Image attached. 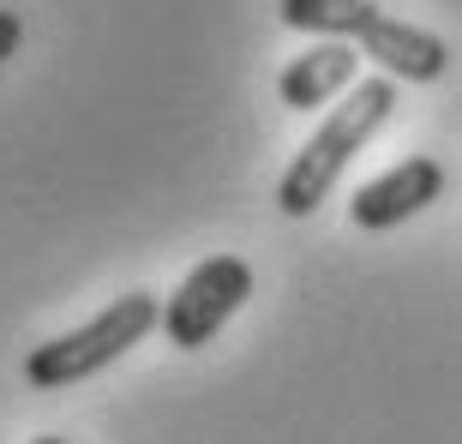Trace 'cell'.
I'll return each mask as SVG.
<instances>
[{
    "label": "cell",
    "instance_id": "5b68a950",
    "mask_svg": "<svg viewBox=\"0 0 462 444\" xmlns=\"http://www.w3.org/2000/svg\"><path fill=\"white\" fill-rule=\"evenodd\" d=\"M360 85V49L355 42H312L307 54H294L282 79H276V97L289 108H319L337 103Z\"/></svg>",
    "mask_w": 462,
    "mask_h": 444
},
{
    "label": "cell",
    "instance_id": "7a4b0ae2",
    "mask_svg": "<svg viewBox=\"0 0 462 444\" xmlns=\"http://www.w3.org/2000/svg\"><path fill=\"white\" fill-rule=\"evenodd\" d=\"M156 325H162V301H156L151 289L120 294V301H108L90 325L36 342L31 355H24V384H31V391H67L79 378H97L103 366L126 360V348H138Z\"/></svg>",
    "mask_w": 462,
    "mask_h": 444
},
{
    "label": "cell",
    "instance_id": "52a82bcc",
    "mask_svg": "<svg viewBox=\"0 0 462 444\" xmlns=\"http://www.w3.org/2000/svg\"><path fill=\"white\" fill-rule=\"evenodd\" d=\"M31 444H67V439H31Z\"/></svg>",
    "mask_w": 462,
    "mask_h": 444
},
{
    "label": "cell",
    "instance_id": "6da1fadb",
    "mask_svg": "<svg viewBox=\"0 0 462 444\" xmlns=\"http://www.w3.org/2000/svg\"><path fill=\"white\" fill-rule=\"evenodd\" d=\"M391 108H396V79H384V72L378 79H360L343 103H330V115L319 120V133L294 151V162L276 180V210L282 217H312L330 199V187L343 180V169L373 144L378 126L391 120Z\"/></svg>",
    "mask_w": 462,
    "mask_h": 444
},
{
    "label": "cell",
    "instance_id": "8992f818",
    "mask_svg": "<svg viewBox=\"0 0 462 444\" xmlns=\"http://www.w3.org/2000/svg\"><path fill=\"white\" fill-rule=\"evenodd\" d=\"M18 42H24V18L0 6V67H6V60L18 54Z\"/></svg>",
    "mask_w": 462,
    "mask_h": 444
},
{
    "label": "cell",
    "instance_id": "277c9868",
    "mask_svg": "<svg viewBox=\"0 0 462 444\" xmlns=\"http://www.w3.org/2000/svg\"><path fill=\"white\" fill-rule=\"evenodd\" d=\"M439 192H445V162L439 156H402L396 169H384L378 180H366L348 199V217H355V228L378 235V228H396V222L420 217Z\"/></svg>",
    "mask_w": 462,
    "mask_h": 444
},
{
    "label": "cell",
    "instance_id": "3957f363",
    "mask_svg": "<svg viewBox=\"0 0 462 444\" xmlns=\"http://www.w3.org/2000/svg\"><path fill=\"white\" fill-rule=\"evenodd\" d=\"M253 294V264L235 253H210L187 271V282L162 301V337L174 348H205L217 330L246 307Z\"/></svg>",
    "mask_w": 462,
    "mask_h": 444
}]
</instances>
